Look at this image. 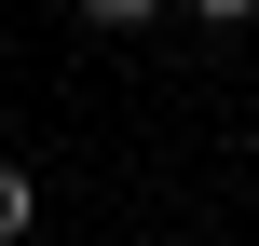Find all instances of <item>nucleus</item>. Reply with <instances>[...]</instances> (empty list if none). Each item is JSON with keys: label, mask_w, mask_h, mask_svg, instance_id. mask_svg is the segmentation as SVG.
<instances>
[{"label": "nucleus", "mask_w": 259, "mask_h": 246, "mask_svg": "<svg viewBox=\"0 0 259 246\" xmlns=\"http://www.w3.org/2000/svg\"><path fill=\"white\" fill-rule=\"evenodd\" d=\"M27 219H41V178H27V164H0V246L27 233Z\"/></svg>", "instance_id": "nucleus-1"}, {"label": "nucleus", "mask_w": 259, "mask_h": 246, "mask_svg": "<svg viewBox=\"0 0 259 246\" xmlns=\"http://www.w3.org/2000/svg\"><path fill=\"white\" fill-rule=\"evenodd\" d=\"M68 14H82V27H150L164 0H68Z\"/></svg>", "instance_id": "nucleus-2"}, {"label": "nucleus", "mask_w": 259, "mask_h": 246, "mask_svg": "<svg viewBox=\"0 0 259 246\" xmlns=\"http://www.w3.org/2000/svg\"><path fill=\"white\" fill-rule=\"evenodd\" d=\"M191 14H205V27H246V14H259V0H191Z\"/></svg>", "instance_id": "nucleus-3"}]
</instances>
